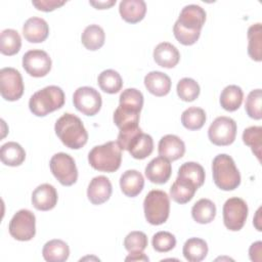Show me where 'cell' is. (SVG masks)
<instances>
[{
	"mask_svg": "<svg viewBox=\"0 0 262 262\" xmlns=\"http://www.w3.org/2000/svg\"><path fill=\"white\" fill-rule=\"evenodd\" d=\"M243 98L244 92L239 86L228 85L221 92L220 104L225 111L234 112L241 106Z\"/></svg>",
	"mask_w": 262,
	"mask_h": 262,
	"instance_id": "obj_31",
	"label": "cell"
},
{
	"mask_svg": "<svg viewBox=\"0 0 262 262\" xmlns=\"http://www.w3.org/2000/svg\"><path fill=\"white\" fill-rule=\"evenodd\" d=\"M54 130L60 141L69 148L79 149L87 143V130L81 119L76 115L63 114L55 122Z\"/></svg>",
	"mask_w": 262,
	"mask_h": 262,
	"instance_id": "obj_3",
	"label": "cell"
},
{
	"mask_svg": "<svg viewBox=\"0 0 262 262\" xmlns=\"http://www.w3.org/2000/svg\"><path fill=\"white\" fill-rule=\"evenodd\" d=\"M49 34V27L45 19L32 16L23 26V35L30 43H40L46 40Z\"/></svg>",
	"mask_w": 262,
	"mask_h": 262,
	"instance_id": "obj_19",
	"label": "cell"
},
{
	"mask_svg": "<svg viewBox=\"0 0 262 262\" xmlns=\"http://www.w3.org/2000/svg\"><path fill=\"white\" fill-rule=\"evenodd\" d=\"M198 187L191 181L177 176L170 188V196L178 204L188 203L194 195Z\"/></svg>",
	"mask_w": 262,
	"mask_h": 262,
	"instance_id": "obj_24",
	"label": "cell"
},
{
	"mask_svg": "<svg viewBox=\"0 0 262 262\" xmlns=\"http://www.w3.org/2000/svg\"><path fill=\"white\" fill-rule=\"evenodd\" d=\"M154 59L162 68H174L180 59L178 49L169 42L159 43L154 49Z\"/></svg>",
	"mask_w": 262,
	"mask_h": 262,
	"instance_id": "obj_20",
	"label": "cell"
},
{
	"mask_svg": "<svg viewBox=\"0 0 262 262\" xmlns=\"http://www.w3.org/2000/svg\"><path fill=\"white\" fill-rule=\"evenodd\" d=\"M212 173L214 183L222 190H233L241 184L239 171L233 159L226 154H220L213 159Z\"/></svg>",
	"mask_w": 262,
	"mask_h": 262,
	"instance_id": "obj_6",
	"label": "cell"
},
{
	"mask_svg": "<svg viewBox=\"0 0 262 262\" xmlns=\"http://www.w3.org/2000/svg\"><path fill=\"white\" fill-rule=\"evenodd\" d=\"M63 90L55 85L46 86L36 91L29 100L30 111L37 117H44L64 104Z\"/></svg>",
	"mask_w": 262,
	"mask_h": 262,
	"instance_id": "obj_4",
	"label": "cell"
},
{
	"mask_svg": "<svg viewBox=\"0 0 262 262\" xmlns=\"http://www.w3.org/2000/svg\"><path fill=\"white\" fill-rule=\"evenodd\" d=\"M10 235L20 242L32 239L36 234V217L33 212L27 209L17 211L9 221Z\"/></svg>",
	"mask_w": 262,
	"mask_h": 262,
	"instance_id": "obj_9",
	"label": "cell"
},
{
	"mask_svg": "<svg viewBox=\"0 0 262 262\" xmlns=\"http://www.w3.org/2000/svg\"><path fill=\"white\" fill-rule=\"evenodd\" d=\"M66 3L64 0H33L32 4L38 9L45 12L52 11Z\"/></svg>",
	"mask_w": 262,
	"mask_h": 262,
	"instance_id": "obj_42",
	"label": "cell"
},
{
	"mask_svg": "<svg viewBox=\"0 0 262 262\" xmlns=\"http://www.w3.org/2000/svg\"><path fill=\"white\" fill-rule=\"evenodd\" d=\"M130 155L137 160H143L154 150V140L149 134L141 132L129 144L127 149Z\"/></svg>",
	"mask_w": 262,
	"mask_h": 262,
	"instance_id": "obj_27",
	"label": "cell"
},
{
	"mask_svg": "<svg viewBox=\"0 0 262 262\" xmlns=\"http://www.w3.org/2000/svg\"><path fill=\"white\" fill-rule=\"evenodd\" d=\"M91 5H93L96 9H106L116 4V0H107V1H89Z\"/></svg>",
	"mask_w": 262,
	"mask_h": 262,
	"instance_id": "obj_44",
	"label": "cell"
},
{
	"mask_svg": "<svg viewBox=\"0 0 262 262\" xmlns=\"http://www.w3.org/2000/svg\"><path fill=\"white\" fill-rule=\"evenodd\" d=\"M120 186L125 195L134 198L141 192L144 186V178L137 170H127L120 177Z\"/></svg>",
	"mask_w": 262,
	"mask_h": 262,
	"instance_id": "obj_22",
	"label": "cell"
},
{
	"mask_svg": "<svg viewBox=\"0 0 262 262\" xmlns=\"http://www.w3.org/2000/svg\"><path fill=\"white\" fill-rule=\"evenodd\" d=\"M119 11L124 20L131 24L140 21L146 12V4L143 0H122Z\"/></svg>",
	"mask_w": 262,
	"mask_h": 262,
	"instance_id": "obj_23",
	"label": "cell"
},
{
	"mask_svg": "<svg viewBox=\"0 0 262 262\" xmlns=\"http://www.w3.org/2000/svg\"><path fill=\"white\" fill-rule=\"evenodd\" d=\"M248 54L256 61L262 60V27L260 23L252 25L248 29Z\"/></svg>",
	"mask_w": 262,
	"mask_h": 262,
	"instance_id": "obj_34",
	"label": "cell"
},
{
	"mask_svg": "<svg viewBox=\"0 0 262 262\" xmlns=\"http://www.w3.org/2000/svg\"><path fill=\"white\" fill-rule=\"evenodd\" d=\"M0 159L4 165L16 167L24 163L26 159V151L19 143L8 141L0 148Z\"/></svg>",
	"mask_w": 262,
	"mask_h": 262,
	"instance_id": "obj_25",
	"label": "cell"
},
{
	"mask_svg": "<svg viewBox=\"0 0 262 262\" xmlns=\"http://www.w3.org/2000/svg\"><path fill=\"white\" fill-rule=\"evenodd\" d=\"M57 191L53 185L43 183L38 185L32 193V204L39 211H49L57 203Z\"/></svg>",
	"mask_w": 262,
	"mask_h": 262,
	"instance_id": "obj_16",
	"label": "cell"
},
{
	"mask_svg": "<svg viewBox=\"0 0 262 262\" xmlns=\"http://www.w3.org/2000/svg\"><path fill=\"white\" fill-rule=\"evenodd\" d=\"M177 94L183 101H193L200 95V85L191 78H182L177 83Z\"/></svg>",
	"mask_w": 262,
	"mask_h": 262,
	"instance_id": "obj_38",
	"label": "cell"
},
{
	"mask_svg": "<svg viewBox=\"0 0 262 262\" xmlns=\"http://www.w3.org/2000/svg\"><path fill=\"white\" fill-rule=\"evenodd\" d=\"M236 129V123L233 119L226 116L217 117L208 129V137L215 145H229L235 139Z\"/></svg>",
	"mask_w": 262,
	"mask_h": 262,
	"instance_id": "obj_10",
	"label": "cell"
},
{
	"mask_svg": "<svg viewBox=\"0 0 262 262\" xmlns=\"http://www.w3.org/2000/svg\"><path fill=\"white\" fill-rule=\"evenodd\" d=\"M152 248L160 253H166L174 249L176 246V238L174 234L168 231H159L154 234L151 239Z\"/></svg>",
	"mask_w": 262,
	"mask_h": 262,
	"instance_id": "obj_41",
	"label": "cell"
},
{
	"mask_svg": "<svg viewBox=\"0 0 262 262\" xmlns=\"http://www.w3.org/2000/svg\"><path fill=\"white\" fill-rule=\"evenodd\" d=\"M21 47V38L17 31L5 29L0 35V51L4 55H14Z\"/></svg>",
	"mask_w": 262,
	"mask_h": 262,
	"instance_id": "obj_32",
	"label": "cell"
},
{
	"mask_svg": "<svg viewBox=\"0 0 262 262\" xmlns=\"http://www.w3.org/2000/svg\"><path fill=\"white\" fill-rule=\"evenodd\" d=\"M125 260L126 261H148L149 259L142 252H140V253H130Z\"/></svg>",
	"mask_w": 262,
	"mask_h": 262,
	"instance_id": "obj_45",
	"label": "cell"
},
{
	"mask_svg": "<svg viewBox=\"0 0 262 262\" xmlns=\"http://www.w3.org/2000/svg\"><path fill=\"white\" fill-rule=\"evenodd\" d=\"M206 122V113L203 108L190 106L181 115V123L188 130H199Z\"/></svg>",
	"mask_w": 262,
	"mask_h": 262,
	"instance_id": "obj_36",
	"label": "cell"
},
{
	"mask_svg": "<svg viewBox=\"0 0 262 262\" xmlns=\"http://www.w3.org/2000/svg\"><path fill=\"white\" fill-rule=\"evenodd\" d=\"M105 40V34L103 29L98 25H89L87 26L81 36L82 44L86 49L94 51L102 47Z\"/></svg>",
	"mask_w": 262,
	"mask_h": 262,
	"instance_id": "obj_29",
	"label": "cell"
},
{
	"mask_svg": "<svg viewBox=\"0 0 262 262\" xmlns=\"http://www.w3.org/2000/svg\"><path fill=\"white\" fill-rule=\"evenodd\" d=\"M206 20V11L200 5H185L173 27L176 40L183 45L194 44L201 35V30Z\"/></svg>",
	"mask_w": 262,
	"mask_h": 262,
	"instance_id": "obj_1",
	"label": "cell"
},
{
	"mask_svg": "<svg viewBox=\"0 0 262 262\" xmlns=\"http://www.w3.org/2000/svg\"><path fill=\"white\" fill-rule=\"evenodd\" d=\"M147 236L142 231H131L124 239V247L129 253H140L147 247Z\"/></svg>",
	"mask_w": 262,
	"mask_h": 262,
	"instance_id": "obj_39",
	"label": "cell"
},
{
	"mask_svg": "<svg viewBox=\"0 0 262 262\" xmlns=\"http://www.w3.org/2000/svg\"><path fill=\"white\" fill-rule=\"evenodd\" d=\"M97 83L100 89L106 93H118L123 86V80L120 74L112 69L102 71L97 78Z\"/></svg>",
	"mask_w": 262,
	"mask_h": 262,
	"instance_id": "obj_33",
	"label": "cell"
},
{
	"mask_svg": "<svg viewBox=\"0 0 262 262\" xmlns=\"http://www.w3.org/2000/svg\"><path fill=\"white\" fill-rule=\"evenodd\" d=\"M90 166L101 172L117 171L122 162V149L117 141H107L94 146L88 154Z\"/></svg>",
	"mask_w": 262,
	"mask_h": 262,
	"instance_id": "obj_5",
	"label": "cell"
},
{
	"mask_svg": "<svg viewBox=\"0 0 262 262\" xmlns=\"http://www.w3.org/2000/svg\"><path fill=\"white\" fill-rule=\"evenodd\" d=\"M248 205L241 198H230L223 205V222L231 231L241 230L248 217Z\"/></svg>",
	"mask_w": 262,
	"mask_h": 262,
	"instance_id": "obj_11",
	"label": "cell"
},
{
	"mask_svg": "<svg viewBox=\"0 0 262 262\" xmlns=\"http://www.w3.org/2000/svg\"><path fill=\"white\" fill-rule=\"evenodd\" d=\"M158 151L161 157L168 161H176L183 157L185 152V144L177 135L167 134L160 139Z\"/></svg>",
	"mask_w": 262,
	"mask_h": 262,
	"instance_id": "obj_18",
	"label": "cell"
},
{
	"mask_svg": "<svg viewBox=\"0 0 262 262\" xmlns=\"http://www.w3.org/2000/svg\"><path fill=\"white\" fill-rule=\"evenodd\" d=\"M24 82L20 73L14 68H3L0 70V93L8 101L19 99L24 93Z\"/></svg>",
	"mask_w": 262,
	"mask_h": 262,
	"instance_id": "obj_12",
	"label": "cell"
},
{
	"mask_svg": "<svg viewBox=\"0 0 262 262\" xmlns=\"http://www.w3.org/2000/svg\"><path fill=\"white\" fill-rule=\"evenodd\" d=\"M143 106V95L136 88L123 90L119 98V106L114 113V123L119 130L138 127L139 114Z\"/></svg>",
	"mask_w": 262,
	"mask_h": 262,
	"instance_id": "obj_2",
	"label": "cell"
},
{
	"mask_svg": "<svg viewBox=\"0 0 262 262\" xmlns=\"http://www.w3.org/2000/svg\"><path fill=\"white\" fill-rule=\"evenodd\" d=\"M144 85L151 94L165 96L171 90V79L163 72L152 71L144 77Z\"/></svg>",
	"mask_w": 262,
	"mask_h": 262,
	"instance_id": "obj_21",
	"label": "cell"
},
{
	"mask_svg": "<svg viewBox=\"0 0 262 262\" xmlns=\"http://www.w3.org/2000/svg\"><path fill=\"white\" fill-rule=\"evenodd\" d=\"M261 100H262L261 89L252 90L248 94L246 103H245V108L250 118L255 119V120H260L262 118Z\"/></svg>",
	"mask_w": 262,
	"mask_h": 262,
	"instance_id": "obj_40",
	"label": "cell"
},
{
	"mask_svg": "<svg viewBox=\"0 0 262 262\" xmlns=\"http://www.w3.org/2000/svg\"><path fill=\"white\" fill-rule=\"evenodd\" d=\"M144 216L148 223L161 225L165 223L170 213V200L164 190H150L143 201Z\"/></svg>",
	"mask_w": 262,
	"mask_h": 262,
	"instance_id": "obj_7",
	"label": "cell"
},
{
	"mask_svg": "<svg viewBox=\"0 0 262 262\" xmlns=\"http://www.w3.org/2000/svg\"><path fill=\"white\" fill-rule=\"evenodd\" d=\"M261 246H262V243L260 241L251 245L249 249V256L252 261H257V262L261 261Z\"/></svg>",
	"mask_w": 262,
	"mask_h": 262,
	"instance_id": "obj_43",
	"label": "cell"
},
{
	"mask_svg": "<svg viewBox=\"0 0 262 262\" xmlns=\"http://www.w3.org/2000/svg\"><path fill=\"white\" fill-rule=\"evenodd\" d=\"M182 253L187 261L200 262L204 260L208 254V245L202 238L190 237L184 243Z\"/></svg>",
	"mask_w": 262,
	"mask_h": 262,
	"instance_id": "obj_28",
	"label": "cell"
},
{
	"mask_svg": "<svg viewBox=\"0 0 262 262\" xmlns=\"http://www.w3.org/2000/svg\"><path fill=\"white\" fill-rule=\"evenodd\" d=\"M179 177H183L196 185V187H201L205 182V170L199 163L195 162H186L183 163L178 169Z\"/></svg>",
	"mask_w": 262,
	"mask_h": 262,
	"instance_id": "obj_35",
	"label": "cell"
},
{
	"mask_svg": "<svg viewBox=\"0 0 262 262\" xmlns=\"http://www.w3.org/2000/svg\"><path fill=\"white\" fill-rule=\"evenodd\" d=\"M191 216L195 222L208 224L212 222L216 216V206L209 199H201L192 206Z\"/></svg>",
	"mask_w": 262,
	"mask_h": 262,
	"instance_id": "obj_30",
	"label": "cell"
},
{
	"mask_svg": "<svg viewBox=\"0 0 262 262\" xmlns=\"http://www.w3.org/2000/svg\"><path fill=\"white\" fill-rule=\"evenodd\" d=\"M260 210H261V208H259L258 209V211H257V214H256V217H255V219H254V225H255V227L257 228V230H259V231H261L262 229H261V225L259 224L260 223V218H259V216H260Z\"/></svg>",
	"mask_w": 262,
	"mask_h": 262,
	"instance_id": "obj_46",
	"label": "cell"
},
{
	"mask_svg": "<svg viewBox=\"0 0 262 262\" xmlns=\"http://www.w3.org/2000/svg\"><path fill=\"white\" fill-rule=\"evenodd\" d=\"M75 107L86 116L96 115L102 104L101 95L93 87L82 86L75 90L73 94Z\"/></svg>",
	"mask_w": 262,
	"mask_h": 262,
	"instance_id": "obj_13",
	"label": "cell"
},
{
	"mask_svg": "<svg viewBox=\"0 0 262 262\" xmlns=\"http://www.w3.org/2000/svg\"><path fill=\"white\" fill-rule=\"evenodd\" d=\"M243 141L249 145L253 154L260 161L261 159V147H262V127L251 126L244 130Z\"/></svg>",
	"mask_w": 262,
	"mask_h": 262,
	"instance_id": "obj_37",
	"label": "cell"
},
{
	"mask_svg": "<svg viewBox=\"0 0 262 262\" xmlns=\"http://www.w3.org/2000/svg\"><path fill=\"white\" fill-rule=\"evenodd\" d=\"M50 171L58 182L64 186H71L78 179V169L75 160L66 152L53 155L49 162Z\"/></svg>",
	"mask_w": 262,
	"mask_h": 262,
	"instance_id": "obj_8",
	"label": "cell"
},
{
	"mask_svg": "<svg viewBox=\"0 0 262 262\" xmlns=\"http://www.w3.org/2000/svg\"><path fill=\"white\" fill-rule=\"evenodd\" d=\"M112 191L113 187L110 179L103 175H99L92 178L89 182L87 196L93 205H101L111 198Z\"/></svg>",
	"mask_w": 262,
	"mask_h": 262,
	"instance_id": "obj_15",
	"label": "cell"
},
{
	"mask_svg": "<svg viewBox=\"0 0 262 262\" xmlns=\"http://www.w3.org/2000/svg\"><path fill=\"white\" fill-rule=\"evenodd\" d=\"M146 178L156 184L166 183L172 173V166L170 161L163 157H157L152 159L145 167Z\"/></svg>",
	"mask_w": 262,
	"mask_h": 262,
	"instance_id": "obj_17",
	"label": "cell"
},
{
	"mask_svg": "<svg viewBox=\"0 0 262 262\" xmlns=\"http://www.w3.org/2000/svg\"><path fill=\"white\" fill-rule=\"evenodd\" d=\"M51 58L49 54L41 49H32L23 56V67L32 77L40 78L46 76L51 70Z\"/></svg>",
	"mask_w": 262,
	"mask_h": 262,
	"instance_id": "obj_14",
	"label": "cell"
},
{
	"mask_svg": "<svg viewBox=\"0 0 262 262\" xmlns=\"http://www.w3.org/2000/svg\"><path fill=\"white\" fill-rule=\"evenodd\" d=\"M42 255L48 262H63L70 256V248L61 239H51L44 245Z\"/></svg>",
	"mask_w": 262,
	"mask_h": 262,
	"instance_id": "obj_26",
	"label": "cell"
}]
</instances>
